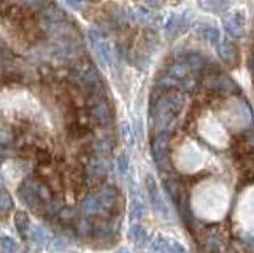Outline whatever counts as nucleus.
<instances>
[{
  "mask_svg": "<svg viewBox=\"0 0 254 253\" xmlns=\"http://www.w3.org/2000/svg\"><path fill=\"white\" fill-rule=\"evenodd\" d=\"M230 189L227 183L216 178L202 180L194 186L190 196V210L203 221H219L229 212Z\"/></svg>",
  "mask_w": 254,
  "mask_h": 253,
  "instance_id": "nucleus-1",
  "label": "nucleus"
},
{
  "mask_svg": "<svg viewBox=\"0 0 254 253\" xmlns=\"http://www.w3.org/2000/svg\"><path fill=\"white\" fill-rule=\"evenodd\" d=\"M183 104H185V99L177 91H169L161 99H157L153 108L154 128L159 132H167V129L170 128L172 123L180 115Z\"/></svg>",
  "mask_w": 254,
  "mask_h": 253,
  "instance_id": "nucleus-2",
  "label": "nucleus"
},
{
  "mask_svg": "<svg viewBox=\"0 0 254 253\" xmlns=\"http://www.w3.org/2000/svg\"><path fill=\"white\" fill-rule=\"evenodd\" d=\"M173 164L181 173H195L205 164V153L194 140H183L173 153Z\"/></svg>",
  "mask_w": 254,
  "mask_h": 253,
  "instance_id": "nucleus-3",
  "label": "nucleus"
},
{
  "mask_svg": "<svg viewBox=\"0 0 254 253\" xmlns=\"http://www.w3.org/2000/svg\"><path fill=\"white\" fill-rule=\"evenodd\" d=\"M234 226L237 231L240 233H248L251 236L253 231V186L242 191L240 197H238L237 207L234 210Z\"/></svg>",
  "mask_w": 254,
  "mask_h": 253,
  "instance_id": "nucleus-4",
  "label": "nucleus"
},
{
  "mask_svg": "<svg viewBox=\"0 0 254 253\" xmlns=\"http://www.w3.org/2000/svg\"><path fill=\"white\" fill-rule=\"evenodd\" d=\"M198 134L203 140L216 148H226L229 145V134L216 118L206 116L198 121Z\"/></svg>",
  "mask_w": 254,
  "mask_h": 253,
  "instance_id": "nucleus-5",
  "label": "nucleus"
},
{
  "mask_svg": "<svg viewBox=\"0 0 254 253\" xmlns=\"http://www.w3.org/2000/svg\"><path fill=\"white\" fill-rule=\"evenodd\" d=\"M222 120L226 121L232 131H242L251 121L250 108L245 105V102L240 100H230L226 104V107L221 110Z\"/></svg>",
  "mask_w": 254,
  "mask_h": 253,
  "instance_id": "nucleus-6",
  "label": "nucleus"
},
{
  "mask_svg": "<svg viewBox=\"0 0 254 253\" xmlns=\"http://www.w3.org/2000/svg\"><path fill=\"white\" fill-rule=\"evenodd\" d=\"M67 13L56 5L46 6L42 13V19H40V26L50 35H62L67 30L70 24H67Z\"/></svg>",
  "mask_w": 254,
  "mask_h": 253,
  "instance_id": "nucleus-7",
  "label": "nucleus"
},
{
  "mask_svg": "<svg viewBox=\"0 0 254 253\" xmlns=\"http://www.w3.org/2000/svg\"><path fill=\"white\" fill-rule=\"evenodd\" d=\"M70 78L73 80L81 89H87L91 92H95L100 89L102 86V78L99 70L94 66H84L73 70L70 75Z\"/></svg>",
  "mask_w": 254,
  "mask_h": 253,
  "instance_id": "nucleus-8",
  "label": "nucleus"
},
{
  "mask_svg": "<svg viewBox=\"0 0 254 253\" xmlns=\"http://www.w3.org/2000/svg\"><path fill=\"white\" fill-rule=\"evenodd\" d=\"M87 40H89L92 50L97 54L99 61L103 66H111L115 62V50L111 48V45L105 42V38L97 29H89L87 30Z\"/></svg>",
  "mask_w": 254,
  "mask_h": 253,
  "instance_id": "nucleus-9",
  "label": "nucleus"
},
{
  "mask_svg": "<svg viewBox=\"0 0 254 253\" xmlns=\"http://www.w3.org/2000/svg\"><path fill=\"white\" fill-rule=\"evenodd\" d=\"M145 188H146V191H148L149 201H151V204H153L154 210H156L164 220H167V218L170 217L169 207H167V204H165V199H164V196H162V193H161V189H159V186H157V183H156V180H154L153 175H151V173H148V175L145 177Z\"/></svg>",
  "mask_w": 254,
  "mask_h": 253,
  "instance_id": "nucleus-10",
  "label": "nucleus"
},
{
  "mask_svg": "<svg viewBox=\"0 0 254 253\" xmlns=\"http://www.w3.org/2000/svg\"><path fill=\"white\" fill-rule=\"evenodd\" d=\"M222 24H224V29L227 35H230L232 38H242L245 34V16L240 10H234L229 11L224 18H222Z\"/></svg>",
  "mask_w": 254,
  "mask_h": 253,
  "instance_id": "nucleus-11",
  "label": "nucleus"
},
{
  "mask_svg": "<svg viewBox=\"0 0 254 253\" xmlns=\"http://www.w3.org/2000/svg\"><path fill=\"white\" fill-rule=\"evenodd\" d=\"M205 88L210 91H216L221 94H232L237 91V84L234 83L232 78H229L224 74H211L205 80Z\"/></svg>",
  "mask_w": 254,
  "mask_h": 253,
  "instance_id": "nucleus-12",
  "label": "nucleus"
},
{
  "mask_svg": "<svg viewBox=\"0 0 254 253\" xmlns=\"http://www.w3.org/2000/svg\"><path fill=\"white\" fill-rule=\"evenodd\" d=\"M89 105H91V115L99 124L105 126L111 121V110L100 94H94V96L91 97Z\"/></svg>",
  "mask_w": 254,
  "mask_h": 253,
  "instance_id": "nucleus-13",
  "label": "nucleus"
},
{
  "mask_svg": "<svg viewBox=\"0 0 254 253\" xmlns=\"http://www.w3.org/2000/svg\"><path fill=\"white\" fill-rule=\"evenodd\" d=\"M94 197L99 207V215H102V213H105L115 207L118 199V189L111 185H105L97 194H94Z\"/></svg>",
  "mask_w": 254,
  "mask_h": 253,
  "instance_id": "nucleus-14",
  "label": "nucleus"
},
{
  "mask_svg": "<svg viewBox=\"0 0 254 253\" xmlns=\"http://www.w3.org/2000/svg\"><path fill=\"white\" fill-rule=\"evenodd\" d=\"M153 160L159 166V169H164L167 163V152H169V136L167 132H159L153 140Z\"/></svg>",
  "mask_w": 254,
  "mask_h": 253,
  "instance_id": "nucleus-15",
  "label": "nucleus"
},
{
  "mask_svg": "<svg viewBox=\"0 0 254 253\" xmlns=\"http://www.w3.org/2000/svg\"><path fill=\"white\" fill-rule=\"evenodd\" d=\"M127 18L132 22H137V24H148V26H154V22H161V18L154 14L153 11H148L146 8H132L127 11Z\"/></svg>",
  "mask_w": 254,
  "mask_h": 253,
  "instance_id": "nucleus-16",
  "label": "nucleus"
},
{
  "mask_svg": "<svg viewBox=\"0 0 254 253\" xmlns=\"http://www.w3.org/2000/svg\"><path fill=\"white\" fill-rule=\"evenodd\" d=\"M19 199L27 205L29 209H35L38 204H42V201L38 199V196L35 193L34 188V181L32 180H26L24 183L19 186Z\"/></svg>",
  "mask_w": 254,
  "mask_h": 253,
  "instance_id": "nucleus-17",
  "label": "nucleus"
},
{
  "mask_svg": "<svg viewBox=\"0 0 254 253\" xmlns=\"http://www.w3.org/2000/svg\"><path fill=\"white\" fill-rule=\"evenodd\" d=\"M107 170H108V168H107L105 160H102V158H92L89 166L86 168V175L92 181H97L107 175Z\"/></svg>",
  "mask_w": 254,
  "mask_h": 253,
  "instance_id": "nucleus-18",
  "label": "nucleus"
},
{
  "mask_svg": "<svg viewBox=\"0 0 254 253\" xmlns=\"http://www.w3.org/2000/svg\"><path fill=\"white\" fill-rule=\"evenodd\" d=\"M218 53H219V58L227 62V64H235L237 59H238V50L237 46L230 42V40H224V42H219V45L216 46Z\"/></svg>",
  "mask_w": 254,
  "mask_h": 253,
  "instance_id": "nucleus-19",
  "label": "nucleus"
},
{
  "mask_svg": "<svg viewBox=\"0 0 254 253\" xmlns=\"http://www.w3.org/2000/svg\"><path fill=\"white\" fill-rule=\"evenodd\" d=\"M148 213L146 204L145 201L137 193H132V199H130V215L132 218H143Z\"/></svg>",
  "mask_w": 254,
  "mask_h": 253,
  "instance_id": "nucleus-20",
  "label": "nucleus"
},
{
  "mask_svg": "<svg viewBox=\"0 0 254 253\" xmlns=\"http://www.w3.org/2000/svg\"><path fill=\"white\" fill-rule=\"evenodd\" d=\"M198 6L208 13H221L229 6V2L227 0H198Z\"/></svg>",
  "mask_w": 254,
  "mask_h": 253,
  "instance_id": "nucleus-21",
  "label": "nucleus"
},
{
  "mask_svg": "<svg viewBox=\"0 0 254 253\" xmlns=\"http://www.w3.org/2000/svg\"><path fill=\"white\" fill-rule=\"evenodd\" d=\"M129 237L137 244V245H143V244H148L149 242V234L145 228L141 225L135 223L129 228Z\"/></svg>",
  "mask_w": 254,
  "mask_h": 253,
  "instance_id": "nucleus-22",
  "label": "nucleus"
},
{
  "mask_svg": "<svg viewBox=\"0 0 254 253\" xmlns=\"http://www.w3.org/2000/svg\"><path fill=\"white\" fill-rule=\"evenodd\" d=\"M27 236H29V239L34 244H37V245H46L48 242H50V234H48L45 229L40 228V226H32L30 225Z\"/></svg>",
  "mask_w": 254,
  "mask_h": 253,
  "instance_id": "nucleus-23",
  "label": "nucleus"
},
{
  "mask_svg": "<svg viewBox=\"0 0 254 253\" xmlns=\"http://www.w3.org/2000/svg\"><path fill=\"white\" fill-rule=\"evenodd\" d=\"M188 24H186V21H185V14H173V16H170V19L167 21V24H165V32L169 34V35H173V34H177L180 32V30L185 29Z\"/></svg>",
  "mask_w": 254,
  "mask_h": 253,
  "instance_id": "nucleus-24",
  "label": "nucleus"
},
{
  "mask_svg": "<svg viewBox=\"0 0 254 253\" xmlns=\"http://www.w3.org/2000/svg\"><path fill=\"white\" fill-rule=\"evenodd\" d=\"M14 209V202H13V197L11 194L2 189L0 191V218H5L8 217Z\"/></svg>",
  "mask_w": 254,
  "mask_h": 253,
  "instance_id": "nucleus-25",
  "label": "nucleus"
},
{
  "mask_svg": "<svg viewBox=\"0 0 254 253\" xmlns=\"http://www.w3.org/2000/svg\"><path fill=\"white\" fill-rule=\"evenodd\" d=\"M14 226L18 229V233L22 237H27V231L30 228V221L26 212H16L14 213Z\"/></svg>",
  "mask_w": 254,
  "mask_h": 253,
  "instance_id": "nucleus-26",
  "label": "nucleus"
},
{
  "mask_svg": "<svg viewBox=\"0 0 254 253\" xmlns=\"http://www.w3.org/2000/svg\"><path fill=\"white\" fill-rule=\"evenodd\" d=\"M181 61H185L186 64L190 67V70H192L194 74L198 72V70H202V69L205 67V59H203L198 53H189V54H186V56L183 58Z\"/></svg>",
  "mask_w": 254,
  "mask_h": 253,
  "instance_id": "nucleus-27",
  "label": "nucleus"
},
{
  "mask_svg": "<svg viewBox=\"0 0 254 253\" xmlns=\"http://www.w3.org/2000/svg\"><path fill=\"white\" fill-rule=\"evenodd\" d=\"M0 249L2 253H18L19 245L10 236H0Z\"/></svg>",
  "mask_w": 254,
  "mask_h": 253,
  "instance_id": "nucleus-28",
  "label": "nucleus"
},
{
  "mask_svg": "<svg viewBox=\"0 0 254 253\" xmlns=\"http://www.w3.org/2000/svg\"><path fill=\"white\" fill-rule=\"evenodd\" d=\"M203 35H205V40L213 46H218L221 42V34L216 27H205Z\"/></svg>",
  "mask_w": 254,
  "mask_h": 253,
  "instance_id": "nucleus-29",
  "label": "nucleus"
},
{
  "mask_svg": "<svg viewBox=\"0 0 254 253\" xmlns=\"http://www.w3.org/2000/svg\"><path fill=\"white\" fill-rule=\"evenodd\" d=\"M167 241L162 236H156L153 241H151V252L153 253H167Z\"/></svg>",
  "mask_w": 254,
  "mask_h": 253,
  "instance_id": "nucleus-30",
  "label": "nucleus"
},
{
  "mask_svg": "<svg viewBox=\"0 0 254 253\" xmlns=\"http://www.w3.org/2000/svg\"><path fill=\"white\" fill-rule=\"evenodd\" d=\"M129 166H130V161H129V156L126 153H121L116 156V168H118V172L124 175V173L129 170Z\"/></svg>",
  "mask_w": 254,
  "mask_h": 253,
  "instance_id": "nucleus-31",
  "label": "nucleus"
},
{
  "mask_svg": "<svg viewBox=\"0 0 254 253\" xmlns=\"http://www.w3.org/2000/svg\"><path fill=\"white\" fill-rule=\"evenodd\" d=\"M21 2L27 6V8H32V10H45L46 6H50L51 2L50 0H21Z\"/></svg>",
  "mask_w": 254,
  "mask_h": 253,
  "instance_id": "nucleus-32",
  "label": "nucleus"
},
{
  "mask_svg": "<svg viewBox=\"0 0 254 253\" xmlns=\"http://www.w3.org/2000/svg\"><path fill=\"white\" fill-rule=\"evenodd\" d=\"M119 131H121V136H123V140L126 144H133V132H132V128L129 123H121L119 126Z\"/></svg>",
  "mask_w": 254,
  "mask_h": 253,
  "instance_id": "nucleus-33",
  "label": "nucleus"
},
{
  "mask_svg": "<svg viewBox=\"0 0 254 253\" xmlns=\"http://www.w3.org/2000/svg\"><path fill=\"white\" fill-rule=\"evenodd\" d=\"M167 253H188L185 245L177 241H169L167 242Z\"/></svg>",
  "mask_w": 254,
  "mask_h": 253,
  "instance_id": "nucleus-34",
  "label": "nucleus"
},
{
  "mask_svg": "<svg viewBox=\"0 0 254 253\" xmlns=\"http://www.w3.org/2000/svg\"><path fill=\"white\" fill-rule=\"evenodd\" d=\"M145 2L151 6V8H161L164 5V0H145Z\"/></svg>",
  "mask_w": 254,
  "mask_h": 253,
  "instance_id": "nucleus-35",
  "label": "nucleus"
},
{
  "mask_svg": "<svg viewBox=\"0 0 254 253\" xmlns=\"http://www.w3.org/2000/svg\"><path fill=\"white\" fill-rule=\"evenodd\" d=\"M67 3H70L73 8H81V3H79V0H67Z\"/></svg>",
  "mask_w": 254,
  "mask_h": 253,
  "instance_id": "nucleus-36",
  "label": "nucleus"
},
{
  "mask_svg": "<svg viewBox=\"0 0 254 253\" xmlns=\"http://www.w3.org/2000/svg\"><path fill=\"white\" fill-rule=\"evenodd\" d=\"M116 253H132V252H129V250H118Z\"/></svg>",
  "mask_w": 254,
  "mask_h": 253,
  "instance_id": "nucleus-37",
  "label": "nucleus"
},
{
  "mask_svg": "<svg viewBox=\"0 0 254 253\" xmlns=\"http://www.w3.org/2000/svg\"><path fill=\"white\" fill-rule=\"evenodd\" d=\"M27 253H40V252H37V250H30V252H27Z\"/></svg>",
  "mask_w": 254,
  "mask_h": 253,
  "instance_id": "nucleus-38",
  "label": "nucleus"
},
{
  "mask_svg": "<svg viewBox=\"0 0 254 253\" xmlns=\"http://www.w3.org/2000/svg\"><path fill=\"white\" fill-rule=\"evenodd\" d=\"M2 181H3V180H2V175H0V185H2Z\"/></svg>",
  "mask_w": 254,
  "mask_h": 253,
  "instance_id": "nucleus-39",
  "label": "nucleus"
}]
</instances>
